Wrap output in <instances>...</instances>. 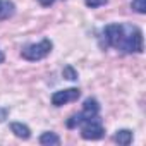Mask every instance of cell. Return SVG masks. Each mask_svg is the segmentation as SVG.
<instances>
[{"label": "cell", "instance_id": "6da1fadb", "mask_svg": "<svg viewBox=\"0 0 146 146\" xmlns=\"http://www.w3.org/2000/svg\"><path fill=\"white\" fill-rule=\"evenodd\" d=\"M100 46L122 53H143V31L127 23L107 24L100 33Z\"/></svg>", "mask_w": 146, "mask_h": 146}, {"label": "cell", "instance_id": "7a4b0ae2", "mask_svg": "<svg viewBox=\"0 0 146 146\" xmlns=\"http://www.w3.org/2000/svg\"><path fill=\"white\" fill-rule=\"evenodd\" d=\"M52 48H53L52 40L43 38V40L38 41V43H29V45H26V46L21 50V57H23L24 60H29V62H38V60H43L45 57H48L50 52H52Z\"/></svg>", "mask_w": 146, "mask_h": 146}, {"label": "cell", "instance_id": "3957f363", "mask_svg": "<svg viewBox=\"0 0 146 146\" xmlns=\"http://www.w3.org/2000/svg\"><path fill=\"white\" fill-rule=\"evenodd\" d=\"M100 115V103L96 98H86L84 103H83V110L79 113H74V115H70L65 122V125L69 129H76L79 127V124L86 119H91V117H96Z\"/></svg>", "mask_w": 146, "mask_h": 146}, {"label": "cell", "instance_id": "277c9868", "mask_svg": "<svg viewBox=\"0 0 146 146\" xmlns=\"http://www.w3.org/2000/svg\"><path fill=\"white\" fill-rule=\"evenodd\" d=\"M79 129H81V137L86 141H98L105 136V127H103L100 115L83 120L79 124Z\"/></svg>", "mask_w": 146, "mask_h": 146}, {"label": "cell", "instance_id": "5b68a950", "mask_svg": "<svg viewBox=\"0 0 146 146\" xmlns=\"http://www.w3.org/2000/svg\"><path fill=\"white\" fill-rule=\"evenodd\" d=\"M81 96V91L78 88H67V90H60V91H55L52 95V105L53 107H62V105H67L70 102H76L78 98Z\"/></svg>", "mask_w": 146, "mask_h": 146}, {"label": "cell", "instance_id": "8992f818", "mask_svg": "<svg viewBox=\"0 0 146 146\" xmlns=\"http://www.w3.org/2000/svg\"><path fill=\"white\" fill-rule=\"evenodd\" d=\"M11 131L19 139H29L31 137V129L26 124H23V122H12L11 124Z\"/></svg>", "mask_w": 146, "mask_h": 146}, {"label": "cell", "instance_id": "52a82bcc", "mask_svg": "<svg viewBox=\"0 0 146 146\" xmlns=\"http://www.w3.org/2000/svg\"><path fill=\"white\" fill-rule=\"evenodd\" d=\"M16 14V5L12 0H0V21L9 19Z\"/></svg>", "mask_w": 146, "mask_h": 146}, {"label": "cell", "instance_id": "ba28073f", "mask_svg": "<svg viewBox=\"0 0 146 146\" xmlns=\"http://www.w3.org/2000/svg\"><path fill=\"white\" fill-rule=\"evenodd\" d=\"M113 141L120 146H129L132 143V131L129 129H120L113 134Z\"/></svg>", "mask_w": 146, "mask_h": 146}, {"label": "cell", "instance_id": "9c48e42d", "mask_svg": "<svg viewBox=\"0 0 146 146\" xmlns=\"http://www.w3.org/2000/svg\"><path fill=\"white\" fill-rule=\"evenodd\" d=\"M40 144H45V146H48V144H60V137L55 134V132H50V131H46V132H43L41 136H40Z\"/></svg>", "mask_w": 146, "mask_h": 146}, {"label": "cell", "instance_id": "30bf717a", "mask_svg": "<svg viewBox=\"0 0 146 146\" xmlns=\"http://www.w3.org/2000/svg\"><path fill=\"white\" fill-rule=\"evenodd\" d=\"M62 76L65 79H69V81H76L78 79V72H76V69L72 67V65H65L62 69Z\"/></svg>", "mask_w": 146, "mask_h": 146}, {"label": "cell", "instance_id": "8fae6325", "mask_svg": "<svg viewBox=\"0 0 146 146\" xmlns=\"http://www.w3.org/2000/svg\"><path fill=\"white\" fill-rule=\"evenodd\" d=\"M131 9L136 11L137 14H144L146 12V0H132V2H131Z\"/></svg>", "mask_w": 146, "mask_h": 146}, {"label": "cell", "instance_id": "7c38bea8", "mask_svg": "<svg viewBox=\"0 0 146 146\" xmlns=\"http://www.w3.org/2000/svg\"><path fill=\"white\" fill-rule=\"evenodd\" d=\"M107 2H108V0H84L86 7H90V9H96V7H102V5H105Z\"/></svg>", "mask_w": 146, "mask_h": 146}, {"label": "cell", "instance_id": "4fadbf2b", "mask_svg": "<svg viewBox=\"0 0 146 146\" xmlns=\"http://www.w3.org/2000/svg\"><path fill=\"white\" fill-rule=\"evenodd\" d=\"M7 115H9V110H7V108H2V107H0V122H4V120L7 119Z\"/></svg>", "mask_w": 146, "mask_h": 146}, {"label": "cell", "instance_id": "5bb4252c", "mask_svg": "<svg viewBox=\"0 0 146 146\" xmlns=\"http://www.w3.org/2000/svg\"><path fill=\"white\" fill-rule=\"evenodd\" d=\"M38 2H40V4H41L43 7H50V5H52V4L55 2V0H38Z\"/></svg>", "mask_w": 146, "mask_h": 146}, {"label": "cell", "instance_id": "9a60e30c", "mask_svg": "<svg viewBox=\"0 0 146 146\" xmlns=\"http://www.w3.org/2000/svg\"><path fill=\"white\" fill-rule=\"evenodd\" d=\"M4 58H5V57H4V53H2V50H0V64H2V62H4Z\"/></svg>", "mask_w": 146, "mask_h": 146}]
</instances>
